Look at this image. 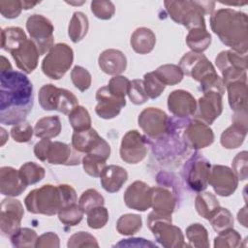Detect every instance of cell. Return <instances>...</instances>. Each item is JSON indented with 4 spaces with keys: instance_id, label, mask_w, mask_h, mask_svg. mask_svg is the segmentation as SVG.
Wrapping results in <instances>:
<instances>
[{
    "instance_id": "4",
    "label": "cell",
    "mask_w": 248,
    "mask_h": 248,
    "mask_svg": "<svg viewBox=\"0 0 248 248\" xmlns=\"http://www.w3.org/2000/svg\"><path fill=\"white\" fill-rule=\"evenodd\" d=\"M165 8L170 18L189 30L206 28L204 15L212 14L215 2L212 1H165Z\"/></svg>"
},
{
    "instance_id": "40",
    "label": "cell",
    "mask_w": 248,
    "mask_h": 248,
    "mask_svg": "<svg viewBox=\"0 0 248 248\" xmlns=\"http://www.w3.org/2000/svg\"><path fill=\"white\" fill-rule=\"evenodd\" d=\"M68 115L70 124L75 131H83L91 128L90 114L84 107L77 106Z\"/></svg>"
},
{
    "instance_id": "54",
    "label": "cell",
    "mask_w": 248,
    "mask_h": 248,
    "mask_svg": "<svg viewBox=\"0 0 248 248\" xmlns=\"http://www.w3.org/2000/svg\"><path fill=\"white\" fill-rule=\"evenodd\" d=\"M23 9L22 1L19 0H1L0 1V13L9 19L17 17Z\"/></svg>"
},
{
    "instance_id": "28",
    "label": "cell",
    "mask_w": 248,
    "mask_h": 248,
    "mask_svg": "<svg viewBox=\"0 0 248 248\" xmlns=\"http://www.w3.org/2000/svg\"><path fill=\"white\" fill-rule=\"evenodd\" d=\"M102 187L108 193L118 192L127 181L128 173L126 170L120 166H106L100 174Z\"/></svg>"
},
{
    "instance_id": "8",
    "label": "cell",
    "mask_w": 248,
    "mask_h": 248,
    "mask_svg": "<svg viewBox=\"0 0 248 248\" xmlns=\"http://www.w3.org/2000/svg\"><path fill=\"white\" fill-rule=\"evenodd\" d=\"M217 68L222 74V81L226 87L234 81L247 82V54L233 50H223L215 58Z\"/></svg>"
},
{
    "instance_id": "43",
    "label": "cell",
    "mask_w": 248,
    "mask_h": 248,
    "mask_svg": "<svg viewBox=\"0 0 248 248\" xmlns=\"http://www.w3.org/2000/svg\"><path fill=\"white\" fill-rule=\"evenodd\" d=\"M104 197L95 189H87L81 194L78 200L79 207L81 208L83 213L86 214L93 208L104 205Z\"/></svg>"
},
{
    "instance_id": "62",
    "label": "cell",
    "mask_w": 248,
    "mask_h": 248,
    "mask_svg": "<svg viewBox=\"0 0 248 248\" xmlns=\"http://www.w3.org/2000/svg\"><path fill=\"white\" fill-rule=\"evenodd\" d=\"M40 2H31V1H22V5H23V9L24 10H28V9H32L34 6H36L37 4H39Z\"/></svg>"
},
{
    "instance_id": "50",
    "label": "cell",
    "mask_w": 248,
    "mask_h": 248,
    "mask_svg": "<svg viewBox=\"0 0 248 248\" xmlns=\"http://www.w3.org/2000/svg\"><path fill=\"white\" fill-rule=\"evenodd\" d=\"M130 85V80L123 76H114L108 81L107 85L109 93L119 99H125L127 95L128 88Z\"/></svg>"
},
{
    "instance_id": "7",
    "label": "cell",
    "mask_w": 248,
    "mask_h": 248,
    "mask_svg": "<svg viewBox=\"0 0 248 248\" xmlns=\"http://www.w3.org/2000/svg\"><path fill=\"white\" fill-rule=\"evenodd\" d=\"M39 104L45 110H57L64 114H69L77 106L78 98L69 90L58 88L48 83L43 85L38 93Z\"/></svg>"
},
{
    "instance_id": "27",
    "label": "cell",
    "mask_w": 248,
    "mask_h": 248,
    "mask_svg": "<svg viewBox=\"0 0 248 248\" xmlns=\"http://www.w3.org/2000/svg\"><path fill=\"white\" fill-rule=\"evenodd\" d=\"M176 205V198L173 193L163 186L151 187V207L153 211L171 216Z\"/></svg>"
},
{
    "instance_id": "55",
    "label": "cell",
    "mask_w": 248,
    "mask_h": 248,
    "mask_svg": "<svg viewBox=\"0 0 248 248\" xmlns=\"http://www.w3.org/2000/svg\"><path fill=\"white\" fill-rule=\"evenodd\" d=\"M200 83L201 89L203 93L207 91H216L223 95L225 93V86L223 84L222 78L217 75V73L206 76L200 81Z\"/></svg>"
},
{
    "instance_id": "13",
    "label": "cell",
    "mask_w": 248,
    "mask_h": 248,
    "mask_svg": "<svg viewBox=\"0 0 248 248\" xmlns=\"http://www.w3.org/2000/svg\"><path fill=\"white\" fill-rule=\"evenodd\" d=\"M140 129L151 139H161L170 131V119L166 112L158 108H146L139 115Z\"/></svg>"
},
{
    "instance_id": "36",
    "label": "cell",
    "mask_w": 248,
    "mask_h": 248,
    "mask_svg": "<svg viewBox=\"0 0 248 248\" xmlns=\"http://www.w3.org/2000/svg\"><path fill=\"white\" fill-rule=\"evenodd\" d=\"M155 76L165 85H175L183 78V72L178 65L165 64L154 71Z\"/></svg>"
},
{
    "instance_id": "19",
    "label": "cell",
    "mask_w": 248,
    "mask_h": 248,
    "mask_svg": "<svg viewBox=\"0 0 248 248\" xmlns=\"http://www.w3.org/2000/svg\"><path fill=\"white\" fill-rule=\"evenodd\" d=\"M223 94L216 91H207L198 100L195 118L210 125L223 111Z\"/></svg>"
},
{
    "instance_id": "58",
    "label": "cell",
    "mask_w": 248,
    "mask_h": 248,
    "mask_svg": "<svg viewBox=\"0 0 248 248\" xmlns=\"http://www.w3.org/2000/svg\"><path fill=\"white\" fill-rule=\"evenodd\" d=\"M60 246L59 237L56 233L52 232H45L42 235H40L37 239L36 246L37 248L42 247H52V248H58Z\"/></svg>"
},
{
    "instance_id": "47",
    "label": "cell",
    "mask_w": 248,
    "mask_h": 248,
    "mask_svg": "<svg viewBox=\"0 0 248 248\" xmlns=\"http://www.w3.org/2000/svg\"><path fill=\"white\" fill-rule=\"evenodd\" d=\"M143 86L148 98L150 99L158 98L166 88V85L160 81V79L155 76L154 72L144 75Z\"/></svg>"
},
{
    "instance_id": "26",
    "label": "cell",
    "mask_w": 248,
    "mask_h": 248,
    "mask_svg": "<svg viewBox=\"0 0 248 248\" xmlns=\"http://www.w3.org/2000/svg\"><path fill=\"white\" fill-rule=\"evenodd\" d=\"M98 63L104 73L111 76H120L127 67V59L124 53L114 48L104 50L99 56Z\"/></svg>"
},
{
    "instance_id": "59",
    "label": "cell",
    "mask_w": 248,
    "mask_h": 248,
    "mask_svg": "<svg viewBox=\"0 0 248 248\" xmlns=\"http://www.w3.org/2000/svg\"><path fill=\"white\" fill-rule=\"evenodd\" d=\"M115 246H126V247H157L156 244L140 237H134V238H128V239H122L120 242L115 244Z\"/></svg>"
},
{
    "instance_id": "31",
    "label": "cell",
    "mask_w": 248,
    "mask_h": 248,
    "mask_svg": "<svg viewBox=\"0 0 248 248\" xmlns=\"http://www.w3.org/2000/svg\"><path fill=\"white\" fill-rule=\"evenodd\" d=\"M61 128V121L58 116H45L36 122L34 135L40 139H52L60 134Z\"/></svg>"
},
{
    "instance_id": "51",
    "label": "cell",
    "mask_w": 248,
    "mask_h": 248,
    "mask_svg": "<svg viewBox=\"0 0 248 248\" xmlns=\"http://www.w3.org/2000/svg\"><path fill=\"white\" fill-rule=\"evenodd\" d=\"M108 221V211L104 205L93 208L87 213V225L91 229H101Z\"/></svg>"
},
{
    "instance_id": "20",
    "label": "cell",
    "mask_w": 248,
    "mask_h": 248,
    "mask_svg": "<svg viewBox=\"0 0 248 248\" xmlns=\"http://www.w3.org/2000/svg\"><path fill=\"white\" fill-rule=\"evenodd\" d=\"M232 124L228 127L221 135L220 142L227 149L239 147L247 135V110L237 111L232 115Z\"/></svg>"
},
{
    "instance_id": "46",
    "label": "cell",
    "mask_w": 248,
    "mask_h": 248,
    "mask_svg": "<svg viewBox=\"0 0 248 248\" xmlns=\"http://www.w3.org/2000/svg\"><path fill=\"white\" fill-rule=\"evenodd\" d=\"M83 214L84 213L79 207V205L77 203H73L66 207H63L58 212V219L62 224L74 227L82 220Z\"/></svg>"
},
{
    "instance_id": "56",
    "label": "cell",
    "mask_w": 248,
    "mask_h": 248,
    "mask_svg": "<svg viewBox=\"0 0 248 248\" xmlns=\"http://www.w3.org/2000/svg\"><path fill=\"white\" fill-rule=\"evenodd\" d=\"M33 128L27 122L14 125L11 129V136L16 142H28L33 136Z\"/></svg>"
},
{
    "instance_id": "30",
    "label": "cell",
    "mask_w": 248,
    "mask_h": 248,
    "mask_svg": "<svg viewBox=\"0 0 248 248\" xmlns=\"http://www.w3.org/2000/svg\"><path fill=\"white\" fill-rule=\"evenodd\" d=\"M231 108L234 111L247 110V82L234 81L226 86Z\"/></svg>"
},
{
    "instance_id": "37",
    "label": "cell",
    "mask_w": 248,
    "mask_h": 248,
    "mask_svg": "<svg viewBox=\"0 0 248 248\" xmlns=\"http://www.w3.org/2000/svg\"><path fill=\"white\" fill-rule=\"evenodd\" d=\"M186 237L189 241L190 247H195V248L209 247L207 230L200 223L192 224L186 229Z\"/></svg>"
},
{
    "instance_id": "45",
    "label": "cell",
    "mask_w": 248,
    "mask_h": 248,
    "mask_svg": "<svg viewBox=\"0 0 248 248\" xmlns=\"http://www.w3.org/2000/svg\"><path fill=\"white\" fill-rule=\"evenodd\" d=\"M106 159L97 154H86L82 158V166L84 171L93 177H99L103 170L106 168Z\"/></svg>"
},
{
    "instance_id": "29",
    "label": "cell",
    "mask_w": 248,
    "mask_h": 248,
    "mask_svg": "<svg viewBox=\"0 0 248 248\" xmlns=\"http://www.w3.org/2000/svg\"><path fill=\"white\" fill-rule=\"evenodd\" d=\"M130 44L137 53L147 54L151 52L155 46L156 36L151 29L140 27L133 32Z\"/></svg>"
},
{
    "instance_id": "41",
    "label": "cell",
    "mask_w": 248,
    "mask_h": 248,
    "mask_svg": "<svg viewBox=\"0 0 248 248\" xmlns=\"http://www.w3.org/2000/svg\"><path fill=\"white\" fill-rule=\"evenodd\" d=\"M214 238L215 248H236L241 246V235L232 228L224 230Z\"/></svg>"
},
{
    "instance_id": "33",
    "label": "cell",
    "mask_w": 248,
    "mask_h": 248,
    "mask_svg": "<svg viewBox=\"0 0 248 248\" xmlns=\"http://www.w3.org/2000/svg\"><path fill=\"white\" fill-rule=\"evenodd\" d=\"M27 39L25 32L20 27H7L1 31V48L12 52Z\"/></svg>"
},
{
    "instance_id": "38",
    "label": "cell",
    "mask_w": 248,
    "mask_h": 248,
    "mask_svg": "<svg viewBox=\"0 0 248 248\" xmlns=\"http://www.w3.org/2000/svg\"><path fill=\"white\" fill-rule=\"evenodd\" d=\"M18 172L21 180L26 186L38 183L45 177L46 174L45 169L34 162H27L23 164L19 168Z\"/></svg>"
},
{
    "instance_id": "24",
    "label": "cell",
    "mask_w": 248,
    "mask_h": 248,
    "mask_svg": "<svg viewBox=\"0 0 248 248\" xmlns=\"http://www.w3.org/2000/svg\"><path fill=\"white\" fill-rule=\"evenodd\" d=\"M11 55L18 69L25 74H30L37 68L40 53L35 43L31 39H26L11 52Z\"/></svg>"
},
{
    "instance_id": "22",
    "label": "cell",
    "mask_w": 248,
    "mask_h": 248,
    "mask_svg": "<svg viewBox=\"0 0 248 248\" xmlns=\"http://www.w3.org/2000/svg\"><path fill=\"white\" fill-rule=\"evenodd\" d=\"M96 100L98 104L95 108V111L98 116L103 119H112L116 117L122 108L126 106V100L111 95L107 86H103L97 90Z\"/></svg>"
},
{
    "instance_id": "10",
    "label": "cell",
    "mask_w": 248,
    "mask_h": 248,
    "mask_svg": "<svg viewBox=\"0 0 248 248\" xmlns=\"http://www.w3.org/2000/svg\"><path fill=\"white\" fill-rule=\"evenodd\" d=\"M26 29L31 40L37 46L40 55L46 53L54 46V27L46 16L38 14L30 16L26 20Z\"/></svg>"
},
{
    "instance_id": "42",
    "label": "cell",
    "mask_w": 248,
    "mask_h": 248,
    "mask_svg": "<svg viewBox=\"0 0 248 248\" xmlns=\"http://www.w3.org/2000/svg\"><path fill=\"white\" fill-rule=\"evenodd\" d=\"M38 235L34 230L29 228H20L11 236V243L14 247H35Z\"/></svg>"
},
{
    "instance_id": "14",
    "label": "cell",
    "mask_w": 248,
    "mask_h": 248,
    "mask_svg": "<svg viewBox=\"0 0 248 248\" xmlns=\"http://www.w3.org/2000/svg\"><path fill=\"white\" fill-rule=\"evenodd\" d=\"M24 215L23 205L18 200L7 198L0 205V231L4 236L11 237L20 229Z\"/></svg>"
},
{
    "instance_id": "21",
    "label": "cell",
    "mask_w": 248,
    "mask_h": 248,
    "mask_svg": "<svg viewBox=\"0 0 248 248\" xmlns=\"http://www.w3.org/2000/svg\"><path fill=\"white\" fill-rule=\"evenodd\" d=\"M125 204L138 211L151 207V187L143 181L137 180L130 184L124 193Z\"/></svg>"
},
{
    "instance_id": "61",
    "label": "cell",
    "mask_w": 248,
    "mask_h": 248,
    "mask_svg": "<svg viewBox=\"0 0 248 248\" xmlns=\"http://www.w3.org/2000/svg\"><path fill=\"white\" fill-rule=\"evenodd\" d=\"M12 70V65L9 60L4 55H1V72H9Z\"/></svg>"
},
{
    "instance_id": "18",
    "label": "cell",
    "mask_w": 248,
    "mask_h": 248,
    "mask_svg": "<svg viewBox=\"0 0 248 248\" xmlns=\"http://www.w3.org/2000/svg\"><path fill=\"white\" fill-rule=\"evenodd\" d=\"M208 184L217 195L229 197L236 190L238 178L229 167L214 165L210 170Z\"/></svg>"
},
{
    "instance_id": "11",
    "label": "cell",
    "mask_w": 248,
    "mask_h": 248,
    "mask_svg": "<svg viewBox=\"0 0 248 248\" xmlns=\"http://www.w3.org/2000/svg\"><path fill=\"white\" fill-rule=\"evenodd\" d=\"M211 165L200 153H195L185 164L183 177L188 187L195 192L203 191L208 185Z\"/></svg>"
},
{
    "instance_id": "60",
    "label": "cell",
    "mask_w": 248,
    "mask_h": 248,
    "mask_svg": "<svg viewBox=\"0 0 248 248\" xmlns=\"http://www.w3.org/2000/svg\"><path fill=\"white\" fill-rule=\"evenodd\" d=\"M237 219L239 221V223H241L244 227H247V210H246V206H243V208L238 212L237 214Z\"/></svg>"
},
{
    "instance_id": "35",
    "label": "cell",
    "mask_w": 248,
    "mask_h": 248,
    "mask_svg": "<svg viewBox=\"0 0 248 248\" xmlns=\"http://www.w3.org/2000/svg\"><path fill=\"white\" fill-rule=\"evenodd\" d=\"M89 22L87 16L81 12L74 13L68 27V35L73 43L81 41L87 34Z\"/></svg>"
},
{
    "instance_id": "15",
    "label": "cell",
    "mask_w": 248,
    "mask_h": 248,
    "mask_svg": "<svg viewBox=\"0 0 248 248\" xmlns=\"http://www.w3.org/2000/svg\"><path fill=\"white\" fill-rule=\"evenodd\" d=\"M182 140L186 146L193 149H202L214 141V133L209 125L194 119L186 122L182 131Z\"/></svg>"
},
{
    "instance_id": "25",
    "label": "cell",
    "mask_w": 248,
    "mask_h": 248,
    "mask_svg": "<svg viewBox=\"0 0 248 248\" xmlns=\"http://www.w3.org/2000/svg\"><path fill=\"white\" fill-rule=\"evenodd\" d=\"M26 187L17 170L12 167H2L0 169V192L2 195L16 197L22 194Z\"/></svg>"
},
{
    "instance_id": "34",
    "label": "cell",
    "mask_w": 248,
    "mask_h": 248,
    "mask_svg": "<svg viewBox=\"0 0 248 248\" xmlns=\"http://www.w3.org/2000/svg\"><path fill=\"white\" fill-rule=\"evenodd\" d=\"M186 44L192 51L202 53L211 44V35L206 28L191 29L186 37Z\"/></svg>"
},
{
    "instance_id": "17",
    "label": "cell",
    "mask_w": 248,
    "mask_h": 248,
    "mask_svg": "<svg viewBox=\"0 0 248 248\" xmlns=\"http://www.w3.org/2000/svg\"><path fill=\"white\" fill-rule=\"evenodd\" d=\"M178 66L184 75L191 77L199 82L206 76L216 73L214 66L204 54L194 51L185 53L181 57Z\"/></svg>"
},
{
    "instance_id": "12",
    "label": "cell",
    "mask_w": 248,
    "mask_h": 248,
    "mask_svg": "<svg viewBox=\"0 0 248 248\" xmlns=\"http://www.w3.org/2000/svg\"><path fill=\"white\" fill-rule=\"evenodd\" d=\"M72 146L78 153L97 154L106 160L109 158L110 146L99 136L95 129L75 131L72 136Z\"/></svg>"
},
{
    "instance_id": "5",
    "label": "cell",
    "mask_w": 248,
    "mask_h": 248,
    "mask_svg": "<svg viewBox=\"0 0 248 248\" xmlns=\"http://www.w3.org/2000/svg\"><path fill=\"white\" fill-rule=\"evenodd\" d=\"M37 159L51 165L75 166L80 163V156L73 146L61 141H51L50 139H42L34 146Z\"/></svg>"
},
{
    "instance_id": "52",
    "label": "cell",
    "mask_w": 248,
    "mask_h": 248,
    "mask_svg": "<svg viewBox=\"0 0 248 248\" xmlns=\"http://www.w3.org/2000/svg\"><path fill=\"white\" fill-rule=\"evenodd\" d=\"M127 95L131 102L135 105H141L148 100V96L144 90L142 79H134L130 81Z\"/></svg>"
},
{
    "instance_id": "63",
    "label": "cell",
    "mask_w": 248,
    "mask_h": 248,
    "mask_svg": "<svg viewBox=\"0 0 248 248\" xmlns=\"http://www.w3.org/2000/svg\"><path fill=\"white\" fill-rule=\"evenodd\" d=\"M0 131H1V134H2V140H1V146H3V145H4V143L6 142V140H7L8 139H6V138L4 137V135L6 134V131H5V129H4V128H1V129H0Z\"/></svg>"
},
{
    "instance_id": "2",
    "label": "cell",
    "mask_w": 248,
    "mask_h": 248,
    "mask_svg": "<svg viewBox=\"0 0 248 248\" xmlns=\"http://www.w3.org/2000/svg\"><path fill=\"white\" fill-rule=\"evenodd\" d=\"M211 30L220 41L240 54L248 50V17L247 15L232 9H219L210 16Z\"/></svg>"
},
{
    "instance_id": "9",
    "label": "cell",
    "mask_w": 248,
    "mask_h": 248,
    "mask_svg": "<svg viewBox=\"0 0 248 248\" xmlns=\"http://www.w3.org/2000/svg\"><path fill=\"white\" fill-rule=\"evenodd\" d=\"M73 60V49L67 44L58 43L45 56L42 62V71L51 79H60L72 66Z\"/></svg>"
},
{
    "instance_id": "44",
    "label": "cell",
    "mask_w": 248,
    "mask_h": 248,
    "mask_svg": "<svg viewBox=\"0 0 248 248\" xmlns=\"http://www.w3.org/2000/svg\"><path fill=\"white\" fill-rule=\"evenodd\" d=\"M213 230L217 232H220L224 230L232 228L233 226V217L231 211L224 207H219L218 210L208 219Z\"/></svg>"
},
{
    "instance_id": "3",
    "label": "cell",
    "mask_w": 248,
    "mask_h": 248,
    "mask_svg": "<svg viewBox=\"0 0 248 248\" xmlns=\"http://www.w3.org/2000/svg\"><path fill=\"white\" fill-rule=\"evenodd\" d=\"M77 193L68 184L57 186L46 184L34 189L25 197L26 209L33 214H44L52 216L70 204L76 203Z\"/></svg>"
},
{
    "instance_id": "1",
    "label": "cell",
    "mask_w": 248,
    "mask_h": 248,
    "mask_svg": "<svg viewBox=\"0 0 248 248\" xmlns=\"http://www.w3.org/2000/svg\"><path fill=\"white\" fill-rule=\"evenodd\" d=\"M0 122L17 125L24 122L33 108V85L20 72L0 73Z\"/></svg>"
},
{
    "instance_id": "6",
    "label": "cell",
    "mask_w": 248,
    "mask_h": 248,
    "mask_svg": "<svg viewBox=\"0 0 248 248\" xmlns=\"http://www.w3.org/2000/svg\"><path fill=\"white\" fill-rule=\"evenodd\" d=\"M147 227L152 232L155 239L166 248L187 247L182 231L171 224V216L159 214L155 211L147 217Z\"/></svg>"
},
{
    "instance_id": "39",
    "label": "cell",
    "mask_w": 248,
    "mask_h": 248,
    "mask_svg": "<svg viewBox=\"0 0 248 248\" xmlns=\"http://www.w3.org/2000/svg\"><path fill=\"white\" fill-rule=\"evenodd\" d=\"M142 226L141 217L138 214H124L119 217L116 223V230L120 234L133 235L137 233Z\"/></svg>"
},
{
    "instance_id": "23",
    "label": "cell",
    "mask_w": 248,
    "mask_h": 248,
    "mask_svg": "<svg viewBox=\"0 0 248 248\" xmlns=\"http://www.w3.org/2000/svg\"><path fill=\"white\" fill-rule=\"evenodd\" d=\"M169 110L178 118H187L194 115L197 109V101L194 96L183 89L172 91L168 97Z\"/></svg>"
},
{
    "instance_id": "32",
    "label": "cell",
    "mask_w": 248,
    "mask_h": 248,
    "mask_svg": "<svg viewBox=\"0 0 248 248\" xmlns=\"http://www.w3.org/2000/svg\"><path fill=\"white\" fill-rule=\"evenodd\" d=\"M220 207L217 198L210 192H200L195 199V208L198 214L205 219H209Z\"/></svg>"
},
{
    "instance_id": "48",
    "label": "cell",
    "mask_w": 248,
    "mask_h": 248,
    "mask_svg": "<svg viewBox=\"0 0 248 248\" xmlns=\"http://www.w3.org/2000/svg\"><path fill=\"white\" fill-rule=\"evenodd\" d=\"M71 79L76 88L83 92L91 85L90 73L81 66H75L71 71Z\"/></svg>"
},
{
    "instance_id": "16",
    "label": "cell",
    "mask_w": 248,
    "mask_h": 248,
    "mask_svg": "<svg viewBox=\"0 0 248 248\" xmlns=\"http://www.w3.org/2000/svg\"><path fill=\"white\" fill-rule=\"evenodd\" d=\"M147 153L146 140L137 130L128 131L122 138L120 145V157L128 164L141 162Z\"/></svg>"
},
{
    "instance_id": "53",
    "label": "cell",
    "mask_w": 248,
    "mask_h": 248,
    "mask_svg": "<svg viewBox=\"0 0 248 248\" xmlns=\"http://www.w3.org/2000/svg\"><path fill=\"white\" fill-rule=\"evenodd\" d=\"M91 12L100 19H109L115 13L114 4L111 1H92Z\"/></svg>"
},
{
    "instance_id": "49",
    "label": "cell",
    "mask_w": 248,
    "mask_h": 248,
    "mask_svg": "<svg viewBox=\"0 0 248 248\" xmlns=\"http://www.w3.org/2000/svg\"><path fill=\"white\" fill-rule=\"evenodd\" d=\"M67 246L69 248L79 247H99V243L95 236L87 232H78L69 237Z\"/></svg>"
},
{
    "instance_id": "57",
    "label": "cell",
    "mask_w": 248,
    "mask_h": 248,
    "mask_svg": "<svg viewBox=\"0 0 248 248\" xmlns=\"http://www.w3.org/2000/svg\"><path fill=\"white\" fill-rule=\"evenodd\" d=\"M247 155V151H241L233 158L232 162V170L240 180H245L248 175Z\"/></svg>"
}]
</instances>
